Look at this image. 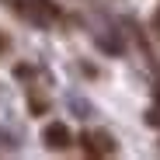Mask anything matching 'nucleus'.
<instances>
[{
	"label": "nucleus",
	"mask_w": 160,
	"mask_h": 160,
	"mask_svg": "<svg viewBox=\"0 0 160 160\" xmlns=\"http://www.w3.org/2000/svg\"><path fill=\"white\" fill-rule=\"evenodd\" d=\"M4 49H7V38H4V35H0V52H4Z\"/></svg>",
	"instance_id": "obj_4"
},
{
	"label": "nucleus",
	"mask_w": 160,
	"mask_h": 160,
	"mask_svg": "<svg viewBox=\"0 0 160 160\" xmlns=\"http://www.w3.org/2000/svg\"><path fill=\"white\" fill-rule=\"evenodd\" d=\"M45 146L49 150H66L70 146V129L63 125V122H52V125H45Z\"/></svg>",
	"instance_id": "obj_1"
},
{
	"label": "nucleus",
	"mask_w": 160,
	"mask_h": 160,
	"mask_svg": "<svg viewBox=\"0 0 160 160\" xmlns=\"http://www.w3.org/2000/svg\"><path fill=\"white\" fill-rule=\"evenodd\" d=\"M80 146H84L87 153H94V157H101V153L112 150V139L101 136V132H84V136H80Z\"/></svg>",
	"instance_id": "obj_2"
},
{
	"label": "nucleus",
	"mask_w": 160,
	"mask_h": 160,
	"mask_svg": "<svg viewBox=\"0 0 160 160\" xmlns=\"http://www.w3.org/2000/svg\"><path fill=\"white\" fill-rule=\"evenodd\" d=\"M28 11H35L38 21H52V18H56V4H49V0H32Z\"/></svg>",
	"instance_id": "obj_3"
}]
</instances>
